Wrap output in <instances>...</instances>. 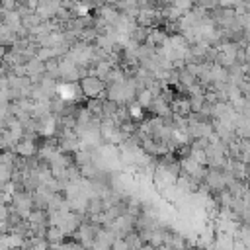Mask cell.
<instances>
[{"label": "cell", "instance_id": "cell-3", "mask_svg": "<svg viewBox=\"0 0 250 250\" xmlns=\"http://www.w3.org/2000/svg\"><path fill=\"white\" fill-rule=\"evenodd\" d=\"M37 146H39L37 137H21V139L14 145L12 152H14L16 156H20V158H29V156H35V154H37Z\"/></svg>", "mask_w": 250, "mask_h": 250}, {"label": "cell", "instance_id": "cell-2", "mask_svg": "<svg viewBox=\"0 0 250 250\" xmlns=\"http://www.w3.org/2000/svg\"><path fill=\"white\" fill-rule=\"evenodd\" d=\"M78 88H80V92H82L88 100L104 98L105 82H104V80H100V78H96V76H92V74H88V76H84V78H80V80H78Z\"/></svg>", "mask_w": 250, "mask_h": 250}, {"label": "cell", "instance_id": "cell-8", "mask_svg": "<svg viewBox=\"0 0 250 250\" xmlns=\"http://www.w3.org/2000/svg\"><path fill=\"white\" fill-rule=\"evenodd\" d=\"M18 4H20L18 0H0V10L6 14H12L18 10Z\"/></svg>", "mask_w": 250, "mask_h": 250}, {"label": "cell", "instance_id": "cell-1", "mask_svg": "<svg viewBox=\"0 0 250 250\" xmlns=\"http://www.w3.org/2000/svg\"><path fill=\"white\" fill-rule=\"evenodd\" d=\"M8 205H10V209H12L18 217L27 219V215L33 211V197H31V193L25 191V189H16V191L12 193Z\"/></svg>", "mask_w": 250, "mask_h": 250}, {"label": "cell", "instance_id": "cell-5", "mask_svg": "<svg viewBox=\"0 0 250 250\" xmlns=\"http://www.w3.org/2000/svg\"><path fill=\"white\" fill-rule=\"evenodd\" d=\"M148 111L154 115V117H170L172 115V109H170V104H166L160 96H154L150 105H148Z\"/></svg>", "mask_w": 250, "mask_h": 250}, {"label": "cell", "instance_id": "cell-6", "mask_svg": "<svg viewBox=\"0 0 250 250\" xmlns=\"http://www.w3.org/2000/svg\"><path fill=\"white\" fill-rule=\"evenodd\" d=\"M21 250H49V242L43 236H27Z\"/></svg>", "mask_w": 250, "mask_h": 250}, {"label": "cell", "instance_id": "cell-7", "mask_svg": "<svg viewBox=\"0 0 250 250\" xmlns=\"http://www.w3.org/2000/svg\"><path fill=\"white\" fill-rule=\"evenodd\" d=\"M20 21H21V27H23L25 31H31V29H33V27H37V25H39L43 20H41V18H39L35 12H29V14L21 16V18H20Z\"/></svg>", "mask_w": 250, "mask_h": 250}, {"label": "cell", "instance_id": "cell-4", "mask_svg": "<svg viewBox=\"0 0 250 250\" xmlns=\"http://www.w3.org/2000/svg\"><path fill=\"white\" fill-rule=\"evenodd\" d=\"M59 8H61V0H37L35 14L45 21V20H53Z\"/></svg>", "mask_w": 250, "mask_h": 250}]
</instances>
